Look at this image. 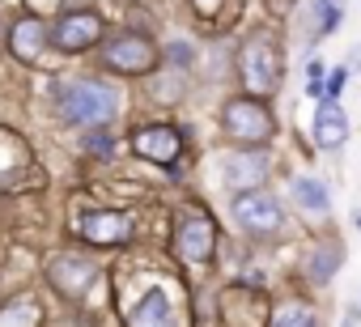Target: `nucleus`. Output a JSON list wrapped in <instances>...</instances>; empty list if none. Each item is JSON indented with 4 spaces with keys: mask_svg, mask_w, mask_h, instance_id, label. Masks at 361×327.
Wrapping results in <instances>:
<instances>
[{
    "mask_svg": "<svg viewBox=\"0 0 361 327\" xmlns=\"http://www.w3.org/2000/svg\"><path fill=\"white\" fill-rule=\"evenodd\" d=\"M56 106H60V115H64L68 123L94 128V123H106V119L115 115L119 94H115V85H106V81H64V85L56 90Z\"/></svg>",
    "mask_w": 361,
    "mask_h": 327,
    "instance_id": "f257e3e1",
    "label": "nucleus"
},
{
    "mask_svg": "<svg viewBox=\"0 0 361 327\" xmlns=\"http://www.w3.org/2000/svg\"><path fill=\"white\" fill-rule=\"evenodd\" d=\"M281 51L259 35V39H251L247 47H243V81H247V90L251 94H272V90H281Z\"/></svg>",
    "mask_w": 361,
    "mask_h": 327,
    "instance_id": "f03ea898",
    "label": "nucleus"
},
{
    "mask_svg": "<svg viewBox=\"0 0 361 327\" xmlns=\"http://www.w3.org/2000/svg\"><path fill=\"white\" fill-rule=\"evenodd\" d=\"M226 132H230L234 140H243V144H264V140H272L276 123H272V115H268L264 102H255V98H234V102L226 106Z\"/></svg>",
    "mask_w": 361,
    "mask_h": 327,
    "instance_id": "7ed1b4c3",
    "label": "nucleus"
},
{
    "mask_svg": "<svg viewBox=\"0 0 361 327\" xmlns=\"http://www.w3.org/2000/svg\"><path fill=\"white\" fill-rule=\"evenodd\" d=\"M157 64V47L145 35H119L115 43H106V68L115 73H149Z\"/></svg>",
    "mask_w": 361,
    "mask_h": 327,
    "instance_id": "20e7f679",
    "label": "nucleus"
},
{
    "mask_svg": "<svg viewBox=\"0 0 361 327\" xmlns=\"http://www.w3.org/2000/svg\"><path fill=\"white\" fill-rule=\"evenodd\" d=\"M234 221L251 234H272L281 230V204L268 192H243L234 200Z\"/></svg>",
    "mask_w": 361,
    "mask_h": 327,
    "instance_id": "39448f33",
    "label": "nucleus"
},
{
    "mask_svg": "<svg viewBox=\"0 0 361 327\" xmlns=\"http://www.w3.org/2000/svg\"><path fill=\"white\" fill-rule=\"evenodd\" d=\"M132 149H136L140 157H149V161L170 166V161L178 157V149H183V136H178L174 128H166V123H153V128H136Z\"/></svg>",
    "mask_w": 361,
    "mask_h": 327,
    "instance_id": "423d86ee",
    "label": "nucleus"
},
{
    "mask_svg": "<svg viewBox=\"0 0 361 327\" xmlns=\"http://www.w3.org/2000/svg\"><path fill=\"white\" fill-rule=\"evenodd\" d=\"M98 39H102V18L98 13H68L56 26V47L60 51H85Z\"/></svg>",
    "mask_w": 361,
    "mask_h": 327,
    "instance_id": "0eeeda50",
    "label": "nucleus"
},
{
    "mask_svg": "<svg viewBox=\"0 0 361 327\" xmlns=\"http://www.w3.org/2000/svg\"><path fill=\"white\" fill-rule=\"evenodd\" d=\"M174 247L188 264H204L213 255V221L209 217H183V226L174 234Z\"/></svg>",
    "mask_w": 361,
    "mask_h": 327,
    "instance_id": "6e6552de",
    "label": "nucleus"
},
{
    "mask_svg": "<svg viewBox=\"0 0 361 327\" xmlns=\"http://www.w3.org/2000/svg\"><path fill=\"white\" fill-rule=\"evenodd\" d=\"M348 140V115L336 106V102H323L314 111V144L323 149H340Z\"/></svg>",
    "mask_w": 361,
    "mask_h": 327,
    "instance_id": "1a4fd4ad",
    "label": "nucleus"
},
{
    "mask_svg": "<svg viewBox=\"0 0 361 327\" xmlns=\"http://www.w3.org/2000/svg\"><path fill=\"white\" fill-rule=\"evenodd\" d=\"M98 276V268L90 264V259H73V255H64V259H56L51 264V280H56V289H64V293H85L90 289V280Z\"/></svg>",
    "mask_w": 361,
    "mask_h": 327,
    "instance_id": "9d476101",
    "label": "nucleus"
},
{
    "mask_svg": "<svg viewBox=\"0 0 361 327\" xmlns=\"http://www.w3.org/2000/svg\"><path fill=\"white\" fill-rule=\"evenodd\" d=\"M221 179L230 187H255L264 179V157L259 153H226L221 157Z\"/></svg>",
    "mask_w": 361,
    "mask_h": 327,
    "instance_id": "9b49d317",
    "label": "nucleus"
},
{
    "mask_svg": "<svg viewBox=\"0 0 361 327\" xmlns=\"http://www.w3.org/2000/svg\"><path fill=\"white\" fill-rule=\"evenodd\" d=\"M132 327H174V314H170V302L161 289H149L136 310H132Z\"/></svg>",
    "mask_w": 361,
    "mask_h": 327,
    "instance_id": "f8f14e48",
    "label": "nucleus"
},
{
    "mask_svg": "<svg viewBox=\"0 0 361 327\" xmlns=\"http://www.w3.org/2000/svg\"><path fill=\"white\" fill-rule=\"evenodd\" d=\"M81 234L90 242H119V238H128V221L119 213H85L81 217Z\"/></svg>",
    "mask_w": 361,
    "mask_h": 327,
    "instance_id": "ddd939ff",
    "label": "nucleus"
},
{
    "mask_svg": "<svg viewBox=\"0 0 361 327\" xmlns=\"http://www.w3.org/2000/svg\"><path fill=\"white\" fill-rule=\"evenodd\" d=\"M43 39H47L43 22H39V18H22V22L13 26V56H18V60H39Z\"/></svg>",
    "mask_w": 361,
    "mask_h": 327,
    "instance_id": "4468645a",
    "label": "nucleus"
},
{
    "mask_svg": "<svg viewBox=\"0 0 361 327\" xmlns=\"http://www.w3.org/2000/svg\"><path fill=\"white\" fill-rule=\"evenodd\" d=\"M340 259H344V251L336 247V242H323V247H314L310 251V259H306V272H310V280H331V272L340 268Z\"/></svg>",
    "mask_w": 361,
    "mask_h": 327,
    "instance_id": "2eb2a0df",
    "label": "nucleus"
},
{
    "mask_svg": "<svg viewBox=\"0 0 361 327\" xmlns=\"http://www.w3.org/2000/svg\"><path fill=\"white\" fill-rule=\"evenodd\" d=\"M293 200L306 209V213H327V187L319 179H293Z\"/></svg>",
    "mask_w": 361,
    "mask_h": 327,
    "instance_id": "dca6fc26",
    "label": "nucleus"
},
{
    "mask_svg": "<svg viewBox=\"0 0 361 327\" xmlns=\"http://www.w3.org/2000/svg\"><path fill=\"white\" fill-rule=\"evenodd\" d=\"M268 327H319V323H314V314H310L306 306H298V302H293V306H281V310L272 314V323H268Z\"/></svg>",
    "mask_w": 361,
    "mask_h": 327,
    "instance_id": "f3484780",
    "label": "nucleus"
},
{
    "mask_svg": "<svg viewBox=\"0 0 361 327\" xmlns=\"http://www.w3.org/2000/svg\"><path fill=\"white\" fill-rule=\"evenodd\" d=\"M306 94H323V64L319 60L306 64Z\"/></svg>",
    "mask_w": 361,
    "mask_h": 327,
    "instance_id": "a211bd4d",
    "label": "nucleus"
},
{
    "mask_svg": "<svg viewBox=\"0 0 361 327\" xmlns=\"http://www.w3.org/2000/svg\"><path fill=\"white\" fill-rule=\"evenodd\" d=\"M90 153H98V157H111L115 153V140H111V132L102 136V132H94L90 136Z\"/></svg>",
    "mask_w": 361,
    "mask_h": 327,
    "instance_id": "6ab92c4d",
    "label": "nucleus"
},
{
    "mask_svg": "<svg viewBox=\"0 0 361 327\" xmlns=\"http://www.w3.org/2000/svg\"><path fill=\"white\" fill-rule=\"evenodd\" d=\"M344 81H348V73H344V68H336V73H331V81H327V90H331V94H340V85H344Z\"/></svg>",
    "mask_w": 361,
    "mask_h": 327,
    "instance_id": "aec40b11",
    "label": "nucleus"
},
{
    "mask_svg": "<svg viewBox=\"0 0 361 327\" xmlns=\"http://www.w3.org/2000/svg\"><path fill=\"white\" fill-rule=\"evenodd\" d=\"M298 5V0H268V9H276V13H289Z\"/></svg>",
    "mask_w": 361,
    "mask_h": 327,
    "instance_id": "412c9836",
    "label": "nucleus"
},
{
    "mask_svg": "<svg viewBox=\"0 0 361 327\" xmlns=\"http://www.w3.org/2000/svg\"><path fill=\"white\" fill-rule=\"evenodd\" d=\"M192 5H196V9H200V13H213V9H217V5H221V0H192Z\"/></svg>",
    "mask_w": 361,
    "mask_h": 327,
    "instance_id": "4be33fe9",
    "label": "nucleus"
},
{
    "mask_svg": "<svg viewBox=\"0 0 361 327\" xmlns=\"http://www.w3.org/2000/svg\"><path fill=\"white\" fill-rule=\"evenodd\" d=\"M344 327H361V310H348L344 314Z\"/></svg>",
    "mask_w": 361,
    "mask_h": 327,
    "instance_id": "5701e85b",
    "label": "nucleus"
}]
</instances>
